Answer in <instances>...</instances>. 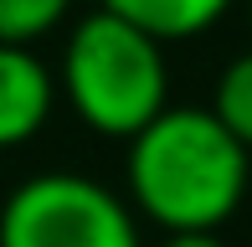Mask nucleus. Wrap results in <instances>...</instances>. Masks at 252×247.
<instances>
[{"mask_svg": "<svg viewBox=\"0 0 252 247\" xmlns=\"http://www.w3.org/2000/svg\"><path fill=\"white\" fill-rule=\"evenodd\" d=\"M62 88H67L72 114L88 129L134 139L170 108L165 41L129 26L113 10H88L67 36Z\"/></svg>", "mask_w": 252, "mask_h": 247, "instance_id": "2", "label": "nucleus"}, {"mask_svg": "<svg viewBox=\"0 0 252 247\" xmlns=\"http://www.w3.org/2000/svg\"><path fill=\"white\" fill-rule=\"evenodd\" d=\"M0 247H139V227L108 185L72 170H47L5 196Z\"/></svg>", "mask_w": 252, "mask_h": 247, "instance_id": "3", "label": "nucleus"}, {"mask_svg": "<svg viewBox=\"0 0 252 247\" xmlns=\"http://www.w3.org/2000/svg\"><path fill=\"white\" fill-rule=\"evenodd\" d=\"M129 190L170 237L216 232L242 206L247 150L211 108H165L129 139Z\"/></svg>", "mask_w": 252, "mask_h": 247, "instance_id": "1", "label": "nucleus"}, {"mask_svg": "<svg viewBox=\"0 0 252 247\" xmlns=\"http://www.w3.org/2000/svg\"><path fill=\"white\" fill-rule=\"evenodd\" d=\"M165 247H226V242L211 237V232H186V237H170Z\"/></svg>", "mask_w": 252, "mask_h": 247, "instance_id": "8", "label": "nucleus"}, {"mask_svg": "<svg viewBox=\"0 0 252 247\" xmlns=\"http://www.w3.org/2000/svg\"><path fill=\"white\" fill-rule=\"evenodd\" d=\"M72 0H0V47H31L67 16Z\"/></svg>", "mask_w": 252, "mask_h": 247, "instance_id": "7", "label": "nucleus"}, {"mask_svg": "<svg viewBox=\"0 0 252 247\" xmlns=\"http://www.w3.org/2000/svg\"><path fill=\"white\" fill-rule=\"evenodd\" d=\"M52 114V72L31 47H0V144H21Z\"/></svg>", "mask_w": 252, "mask_h": 247, "instance_id": "4", "label": "nucleus"}, {"mask_svg": "<svg viewBox=\"0 0 252 247\" xmlns=\"http://www.w3.org/2000/svg\"><path fill=\"white\" fill-rule=\"evenodd\" d=\"M211 114L232 129V139L242 144V150H252V52H242V57L226 62L221 83H216Z\"/></svg>", "mask_w": 252, "mask_h": 247, "instance_id": "6", "label": "nucleus"}, {"mask_svg": "<svg viewBox=\"0 0 252 247\" xmlns=\"http://www.w3.org/2000/svg\"><path fill=\"white\" fill-rule=\"evenodd\" d=\"M226 5L232 0H103L98 10L124 16L129 26L150 31L155 41H186L196 31H206L211 21H221Z\"/></svg>", "mask_w": 252, "mask_h": 247, "instance_id": "5", "label": "nucleus"}, {"mask_svg": "<svg viewBox=\"0 0 252 247\" xmlns=\"http://www.w3.org/2000/svg\"><path fill=\"white\" fill-rule=\"evenodd\" d=\"M98 5H103V0H98Z\"/></svg>", "mask_w": 252, "mask_h": 247, "instance_id": "9", "label": "nucleus"}]
</instances>
